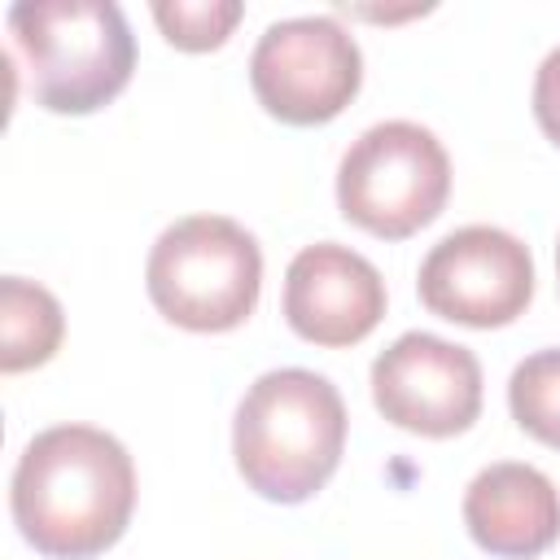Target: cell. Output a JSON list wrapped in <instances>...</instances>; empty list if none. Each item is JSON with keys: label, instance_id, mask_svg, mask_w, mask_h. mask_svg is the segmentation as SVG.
<instances>
[{"label": "cell", "instance_id": "10", "mask_svg": "<svg viewBox=\"0 0 560 560\" xmlns=\"http://www.w3.org/2000/svg\"><path fill=\"white\" fill-rule=\"evenodd\" d=\"M464 525L490 556L529 560L560 538V494L534 464H490L468 481Z\"/></svg>", "mask_w": 560, "mask_h": 560}, {"label": "cell", "instance_id": "8", "mask_svg": "<svg viewBox=\"0 0 560 560\" xmlns=\"http://www.w3.org/2000/svg\"><path fill=\"white\" fill-rule=\"evenodd\" d=\"M372 398L389 424L420 438H451L481 416V363L468 346L402 332L372 363Z\"/></svg>", "mask_w": 560, "mask_h": 560}, {"label": "cell", "instance_id": "4", "mask_svg": "<svg viewBox=\"0 0 560 560\" xmlns=\"http://www.w3.org/2000/svg\"><path fill=\"white\" fill-rule=\"evenodd\" d=\"M144 284L171 324L192 332H228L258 306L262 249L236 219L188 214L153 241Z\"/></svg>", "mask_w": 560, "mask_h": 560}, {"label": "cell", "instance_id": "5", "mask_svg": "<svg viewBox=\"0 0 560 560\" xmlns=\"http://www.w3.org/2000/svg\"><path fill=\"white\" fill-rule=\"evenodd\" d=\"M451 197L442 140L407 118L368 127L337 166V206L381 241H402L433 223Z\"/></svg>", "mask_w": 560, "mask_h": 560}, {"label": "cell", "instance_id": "6", "mask_svg": "<svg viewBox=\"0 0 560 560\" xmlns=\"http://www.w3.org/2000/svg\"><path fill=\"white\" fill-rule=\"evenodd\" d=\"M249 83L267 114L293 127H315L354 101L363 83V52L328 13L284 18L258 35L249 52Z\"/></svg>", "mask_w": 560, "mask_h": 560}, {"label": "cell", "instance_id": "7", "mask_svg": "<svg viewBox=\"0 0 560 560\" xmlns=\"http://www.w3.org/2000/svg\"><path fill=\"white\" fill-rule=\"evenodd\" d=\"M534 298L529 249L490 223H468L442 236L420 262V302L468 328H503Z\"/></svg>", "mask_w": 560, "mask_h": 560}, {"label": "cell", "instance_id": "13", "mask_svg": "<svg viewBox=\"0 0 560 560\" xmlns=\"http://www.w3.org/2000/svg\"><path fill=\"white\" fill-rule=\"evenodd\" d=\"M241 13H245L241 0H158L153 4L162 35L188 52L219 48L228 39V31L241 22Z\"/></svg>", "mask_w": 560, "mask_h": 560}, {"label": "cell", "instance_id": "15", "mask_svg": "<svg viewBox=\"0 0 560 560\" xmlns=\"http://www.w3.org/2000/svg\"><path fill=\"white\" fill-rule=\"evenodd\" d=\"M556 284H560V241H556Z\"/></svg>", "mask_w": 560, "mask_h": 560}, {"label": "cell", "instance_id": "2", "mask_svg": "<svg viewBox=\"0 0 560 560\" xmlns=\"http://www.w3.org/2000/svg\"><path fill=\"white\" fill-rule=\"evenodd\" d=\"M346 402L337 385L306 368L262 372L232 424V455L249 490L271 503L311 499L341 464Z\"/></svg>", "mask_w": 560, "mask_h": 560}, {"label": "cell", "instance_id": "12", "mask_svg": "<svg viewBox=\"0 0 560 560\" xmlns=\"http://www.w3.org/2000/svg\"><path fill=\"white\" fill-rule=\"evenodd\" d=\"M508 407L529 438L560 451V350H538L516 363L508 381Z\"/></svg>", "mask_w": 560, "mask_h": 560}, {"label": "cell", "instance_id": "1", "mask_svg": "<svg viewBox=\"0 0 560 560\" xmlns=\"http://www.w3.org/2000/svg\"><path fill=\"white\" fill-rule=\"evenodd\" d=\"M9 503L35 551L52 560H88L122 538L136 508V468L114 433L57 424L26 442Z\"/></svg>", "mask_w": 560, "mask_h": 560}, {"label": "cell", "instance_id": "14", "mask_svg": "<svg viewBox=\"0 0 560 560\" xmlns=\"http://www.w3.org/2000/svg\"><path fill=\"white\" fill-rule=\"evenodd\" d=\"M534 118L547 140L560 144V48H551L534 74Z\"/></svg>", "mask_w": 560, "mask_h": 560}, {"label": "cell", "instance_id": "9", "mask_svg": "<svg viewBox=\"0 0 560 560\" xmlns=\"http://www.w3.org/2000/svg\"><path fill=\"white\" fill-rule=\"evenodd\" d=\"M385 315L381 271L337 241H315L293 254L284 271V319L302 341L354 346Z\"/></svg>", "mask_w": 560, "mask_h": 560}, {"label": "cell", "instance_id": "11", "mask_svg": "<svg viewBox=\"0 0 560 560\" xmlns=\"http://www.w3.org/2000/svg\"><path fill=\"white\" fill-rule=\"evenodd\" d=\"M66 315L61 302L22 276L0 280V372H26L52 359L61 346Z\"/></svg>", "mask_w": 560, "mask_h": 560}, {"label": "cell", "instance_id": "3", "mask_svg": "<svg viewBox=\"0 0 560 560\" xmlns=\"http://www.w3.org/2000/svg\"><path fill=\"white\" fill-rule=\"evenodd\" d=\"M9 35L31 101L52 114L109 105L136 70V39L114 0H22L9 9Z\"/></svg>", "mask_w": 560, "mask_h": 560}]
</instances>
